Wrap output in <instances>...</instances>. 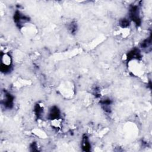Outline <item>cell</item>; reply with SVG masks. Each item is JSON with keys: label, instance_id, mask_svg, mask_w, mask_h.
<instances>
[{"label": "cell", "instance_id": "cell-1", "mask_svg": "<svg viewBox=\"0 0 152 152\" xmlns=\"http://www.w3.org/2000/svg\"><path fill=\"white\" fill-rule=\"evenodd\" d=\"M130 18L137 24H140V18L139 15L138 8L137 6H133L130 9Z\"/></svg>", "mask_w": 152, "mask_h": 152}, {"label": "cell", "instance_id": "cell-2", "mask_svg": "<svg viewBox=\"0 0 152 152\" xmlns=\"http://www.w3.org/2000/svg\"><path fill=\"white\" fill-rule=\"evenodd\" d=\"M59 116H60V111L59 109L56 106L52 107L50 110V112L49 113V118L53 121L56 120V119H58Z\"/></svg>", "mask_w": 152, "mask_h": 152}, {"label": "cell", "instance_id": "cell-3", "mask_svg": "<svg viewBox=\"0 0 152 152\" xmlns=\"http://www.w3.org/2000/svg\"><path fill=\"white\" fill-rule=\"evenodd\" d=\"M27 20H28V18L26 16L23 15L21 14H20V12L17 11L15 12L14 15V21L17 24L21 25L23 23V22L25 23Z\"/></svg>", "mask_w": 152, "mask_h": 152}, {"label": "cell", "instance_id": "cell-4", "mask_svg": "<svg viewBox=\"0 0 152 152\" xmlns=\"http://www.w3.org/2000/svg\"><path fill=\"white\" fill-rule=\"evenodd\" d=\"M13 97L9 93H5V99L4 100V105L5 107L7 108H11L13 104Z\"/></svg>", "mask_w": 152, "mask_h": 152}, {"label": "cell", "instance_id": "cell-5", "mask_svg": "<svg viewBox=\"0 0 152 152\" xmlns=\"http://www.w3.org/2000/svg\"><path fill=\"white\" fill-rule=\"evenodd\" d=\"M90 147V145L87 141V138H84L83 140V148H84L85 151H88Z\"/></svg>", "mask_w": 152, "mask_h": 152}, {"label": "cell", "instance_id": "cell-6", "mask_svg": "<svg viewBox=\"0 0 152 152\" xmlns=\"http://www.w3.org/2000/svg\"><path fill=\"white\" fill-rule=\"evenodd\" d=\"M120 24L122 27H126L129 25V21L126 18H124L121 21Z\"/></svg>", "mask_w": 152, "mask_h": 152}]
</instances>
